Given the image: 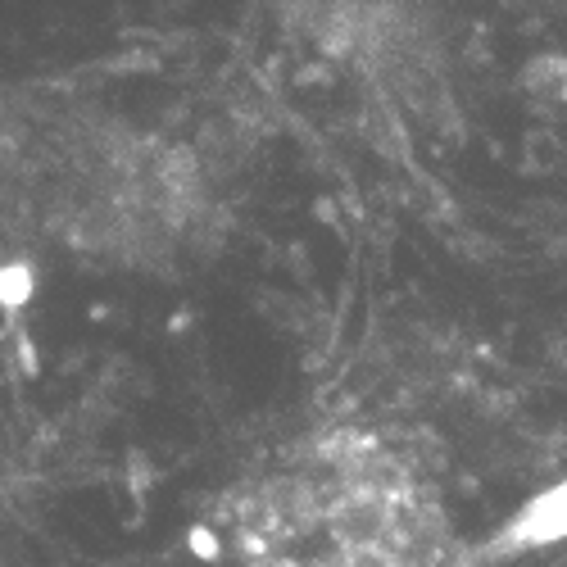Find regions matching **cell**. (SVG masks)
I'll return each instance as SVG.
<instances>
[{
    "label": "cell",
    "mask_w": 567,
    "mask_h": 567,
    "mask_svg": "<svg viewBox=\"0 0 567 567\" xmlns=\"http://www.w3.org/2000/svg\"><path fill=\"white\" fill-rule=\"evenodd\" d=\"M250 567H304V563H295V558H259V563H250Z\"/></svg>",
    "instance_id": "277c9868"
},
{
    "label": "cell",
    "mask_w": 567,
    "mask_h": 567,
    "mask_svg": "<svg viewBox=\"0 0 567 567\" xmlns=\"http://www.w3.org/2000/svg\"><path fill=\"white\" fill-rule=\"evenodd\" d=\"M191 549H196L200 558H214V554H218V540H214V531L196 527V531H191Z\"/></svg>",
    "instance_id": "3957f363"
},
{
    "label": "cell",
    "mask_w": 567,
    "mask_h": 567,
    "mask_svg": "<svg viewBox=\"0 0 567 567\" xmlns=\"http://www.w3.org/2000/svg\"><path fill=\"white\" fill-rule=\"evenodd\" d=\"M567 536V481L549 486L545 495H536L518 518L504 527V536L495 540V549H531V545H554Z\"/></svg>",
    "instance_id": "6da1fadb"
},
{
    "label": "cell",
    "mask_w": 567,
    "mask_h": 567,
    "mask_svg": "<svg viewBox=\"0 0 567 567\" xmlns=\"http://www.w3.org/2000/svg\"><path fill=\"white\" fill-rule=\"evenodd\" d=\"M527 87L567 100V55H540L536 64H527Z\"/></svg>",
    "instance_id": "7a4b0ae2"
}]
</instances>
